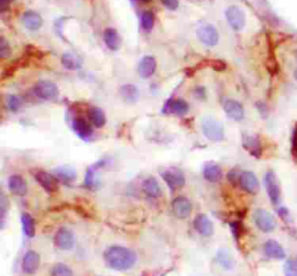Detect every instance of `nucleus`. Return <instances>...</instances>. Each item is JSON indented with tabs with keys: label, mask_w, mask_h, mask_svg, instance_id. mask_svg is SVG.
<instances>
[{
	"label": "nucleus",
	"mask_w": 297,
	"mask_h": 276,
	"mask_svg": "<svg viewBox=\"0 0 297 276\" xmlns=\"http://www.w3.org/2000/svg\"><path fill=\"white\" fill-rule=\"evenodd\" d=\"M253 220L255 225L258 226L260 231L270 233L274 231L276 223L272 213H270L265 209H257L253 213Z\"/></svg>",
	"instance_id": "obj_3"
},
{
	"label": "nucleus",
	"mask_w": 297,
	"mask_h": 276,
	"mask_svg": "<svg viewBox=\"0 0 297 276\" xmlns=\"http://www.w3.org/2000/svg\"><path fill=\"white\" fill-rule=\"evenodd\" d=\"M51 276H73V273L64 263H57L51 269Z\"/></svg>",
	"instance_id": "obj_35"
},
{
	"label": "nucleus",
	"mask_w": 297,
	"mask_h": 276,
	"mask_svg": "<svg viewBox=\"0 0 297 276\" xmlns=\"http://www.w3.org/2000/svg\"><path fill=\"white\" fill-rule=\"evenodd\" d=\"M104 41L106 45H107L108 49H111L112 51H117L119 50L121 45V39L117 32L114 29V28H107L104 32Z\"/></svg>",
	"instance_id": "obj_27"
},
{
	"label": "nucleus",
	"mask_w": 297,
	"mask_h": 276,
	"mask_svg": "<svg viewBox=\"0 0 297 276\" xmlns=\"http://www.w3.org/2000/svg\"><path fill=\"white\" fill-rule=\"evenodd\" d=\"M34 179L38 181L40 186L42 187L46 192L48 193L58 192V189H59L58 179H57L55 175L50 174V173L39 170L34 173Z\"/></svg>",
	"instance_id": "obj_6"
},
{
	"label": "nucleus",
	"mask_w": 297,
	"mask_h": 276,
	"mask_svg": "<svg viewBox=\"0 0 297 276\" xmlns=\"http://www.w3.org/2000/svg\"><path fill=\"white\" fill-rule=\"evenodd\" d=\"M85 183L89 188H96L100 185V176L97 173V165L91 166L87 170L86 178H85Z\"/></svg>",
	"instance_id": "obj_30"
},
{
	"label": "nucleus",
	"mask_w": 297,
	"mask_h": 276,
	"mask_svg": "<svg viewBox=\"0 0 297 276\" xmlns=\"http://www.w3.org/2000/svg\"><path fill=\"white\" fill-rule=\"evenodd\" d=\"M162 179L171 189H179L184 186L186 182L185 175L182 171L176 167L168 168L164 173H162Z\"/></svg>",
	"instance_id": "obj_8"
},
{
	"label": "nucleus",
	"mask_w": 297,
	"mask_h": 276,
	"mask_svg": "<svg viewBox=\"0 0 297 276\" xmlns=\"http://www.w3.org/2000/svg\"><path fill=\"white\" fill-rule=\"evenodd\" d=\"M8 189L16 196H24L28 192L27 182L21 175H12L8 179Z\"/></svg>",
	"instance_id": "obj_21"
},
{
	"label": "nucleus",
	"mask_w": 297,
	"mask_h": 276,
	"mask_svg": "<svg viewBox=\"0 0 297 276\" xmlns=\"http://www.w3.org/2000/svg\"><path fill=\"white\" fill-rule=\"evenodd\" d=\"M172 210L173 213L178 218H181V220H185V218L189 217L190 213H192V203L185 196H178L172 202Z\"/></svg>",
	"instance_id": "obj_11"
},
{
	"label": "nucleus",
	"mask_w": 297,
	"mask_h": 276,
	"mask_svg": "<svg viewBox=\"0 0 297 276\" xmlns=\"http://www.w3.org/2000/svg\"><path fill=\"white\" fill-rule=\"evenodd\" d=\"M72 130L75 131L76 135L78 136L79 138L84 139V141H88V139L93 136L92 127L89 126L88 123L81 117H77V118L73 119Z\"/></svg>",
	"instance_id": "obj_18"
},
{
	"label": "nucleus",
	"mask_w": 297,
	"mask_h": 276,
	"mask_svg": "<svg viewBox=\"0 0 297 276\" xmlns=\"http://www.w3.org/2000/svg\"><path fill=\"white\" fill-rule=\"evenodd\" d=\"M225 15L227 19V22H229L230 27L233 28L234 30L239 32L243 29L244 26H245V22H246L245 13H244V11L241 7H238L236 5L230 6L226 10Z\"/></svg>",
	"instance_id": "obj_7"
},
{
	"label": "nucleus",
	"mask_w": 297,
	"mask_h": 276,
	"mask_svg": "<svg viewBox=\"0 0 297 276\" xmlns=\"http://www.w3.org/2000/svg\"><path fill=\"white\" fill-rule=\"evenodd\" d=\"M263 183L267 192V195L270 197L273 204H279L281 200V187H280L279 180L273 172H267L263 178Z\"/></svg>",
	"instance_id": "obj_4"
},
{
	"label": "nucleus",
	"mask_w": 297,
	"mask_h": 276,
	"mask_svg": "<svg viewBox=\"0 0 297 276\" xmlns=\"http://www.w3.org/2000/svg\"><path fill=\"white\" fill-rule=\"evenodd\" d=\"M231 231H233L236 239H238L242 232V224L239 223V222H234V223H231Z\"/></svg>",
	"instance_id": "obj_40"
},
{
	"label": "nucleus",
	"mask_w": 297,
	"mask_h": 276,
	"mask_svg": "<svg viewBox=\"0 0 297 276\" xmlns=\"http://www.w3.org/2000/svg\"><path fill=\"white\" fill-rule=\"evenodd\" d=\"M294 77H295V79L297 80V69L295 70V73H294Z\"/></svg>",
	"instance_id": "obj_44"
},
{
	"label": "nucleus",
	"mask_w": 297,
	"mask_h": 276,
	"mask_svg": "<svg viewBox=\"0 0 297 276\" xmlns=\"http://www.w3.org/2000/svg\"><path fill=\"white\" fill-rule=\"evenodd\" d=\"M157 69V62L153 58L152 56H145L141 59L140 63H138L137 72L142 78H150L153 76V73L156 72Z\"/></svg>",
	"instance_id": "obj_17"
},
{
	"label": "nucleus",
	"mask_w": 297,
	"mask_h": 276,
	"mask_svg": "<svg viewBox=\"0 0 297 276\" xmlns=\"http://www.w3.org/2000/svg\"><path fill=\"white\" fill-rule=\"evenodd\" d=\"M22 22L28 30L36 32L42 26L43 20L41 18V15L36 13V12L28 11L22 16Z\"/></svg>",
	"instance_id": "obj_24"
},
{
	"label": "nucleus",
	"mask_w": 297,
	"mask_h": 276,
	"mask_svg": "<svg viewBox=\"0 0 297 276\" xmlns=\"http://www.w3.org/2000/svg\"><path fill=\"white\" fill-rule=\"evenodd\" d=\"M21 222H22V229L24 234L28 238H32L35 236V221L29 213H23L21 216Z\"/></svg>",
	"instance_id": "obj_31"
},
{
	"label": "nucleus",
	"mask_w": 297,
	"mask_h": 276,
	"mask_svg": "<svg viewBox=\"0 0 297 276\" xmlns=\"http://www.w3.org/2000/svg\"><path fill=\"white\" fill-rule=\"evenodd\" d=\"M54 174L57 179L67 183H71L77 179L76 170L72 166H69V165H64V166L55 168Z\"/></svg>",
	"instance_id": "obj_25"
},
{
	"label": "nucleus",
	"mask_w": 297,
	"mask_h": 276,
	"mask_svg": "<svg viewBox=\"0 0 297 276\" xmlns=\"http://www.w3.org/2000/svg\"><path fill=\"white\" fill-rule=\"evenodd\" d=\"M141 26L145 32H150L154 26V15L152 12L146 11L141 16Z\"/></svg>",
	"instance_id": "obj_33"
},
{
	"label": "nucleus",
	"mask_w": 297,
	"mask_h": 276,
	"mask_svg": "<svg viewBox=\"0 0 297 276\" xmlns=\"http://www.w3.org/2000/svg\"><path fill=\"white\" fill-rule=\"evenodd\" d=\"M22 100L21 98H19L18 96H14V94H12L7 98V106H8V109L12 110V112H19L20 109L22 108Z\"/></svg>",
	"instance_id": "obj_34"
},
{
	"label": "nucleus",
	"mask_w": 297,
	"mask_h": 276,
	"mask_svg": "<svg viewBox=\"0 0 297 276\" xmlns=\"http://www.w3.org/2000/svg\"><path fill=\"white\" fill-rule=\"evenodd\" d=\"M291 146H292V154L297 156V125L294 128V131H292Z\"/></svg>",
	"instance_id": "obj_42"
},
{
	"label": "nucleus",
	"mask_w": 297,
	"mask_h": 276,
	"mask_svg": "<svg viewBox=\"0 0 297 276\" xmlns=\"http://www.w3.org/2000/svg\"><path fill=\"white\" fill-rule=\"evenodd\" d=\"M12 0H0V8L4 11L5 10V7H7L8 4H10Z\"/></svg>",
	"instance_id": "obj_43"
},
{
	"label": "nucleus",
	"mask_w": 297,
	"mask_h": 276,
	"mask_svg": "<svg viewBox=\"0 0 297 276\" xmlns=\"http://www.w3.org/2000/svg\"><path fill=\"white\" fill-rule=\"evenodd\" d=\"M241 174L242 172H239L237 168H234V170H231L229 172V174H227V179H229L230 182L233 183H239V178H241Z\"/></svg>",
	"instance_id": "obj_39"
},
{
	"label": "nucleus",
	"mask_w": 297,
	"mask_h": 276,
	"mask_svg": "<svg viewBox=\"0 0 297 276\" xmlns=\"http://www.w3.org/2000/svg\"><path fill=\"white\" fill-rule=\"evenodd\" d=\"M194 228L202 237H211L214 234V224L208 216L197 215L194 220Z\"/></svg>",
	"instance_id": "obj_16"
},
{
	"label": "nucleus",
	"mask_w": 297,
	"mask_h": 276,
	"mask_svg": "<svg viewBox=\"0 0 297 276\" xmlns=\"http://www.w3.org/2000/svg\"><path fill=\"white\" fill-rule=\"evenodd\" d=\"M283 273L286 276H297V261L288 260L283 266Z\"/></svg>",
	"instance_id": "obj_36"
},
{
	"label": "nucleus",
	"mask_w": 297,
	"mask_h": 276,
	"mask_svg": "<svg viewBox=\"0 0 297 276\" xmlns=\"http://www.w3.org/2000/svg\"><path fill=\"white\" fill-rule=\"evenodd\" d=\"M188 110H189L188 102L182 100V99H170V100L166 101L162 112L165 114H173L181 116V115L188 113Z\"/></svg>",
	"instance_id": "obj_15"
},
{
	"label": "nucleus",
	"mask_w": 297,
	"mask_h": 276,
	"mask_svg": "<svg viewBox=\"0 0 297 276\" xmlns=\"http://www.w3.org/2000/svg\"><path fill=\"white\" fill-rule=\"evenodd\" d=\"M239 186L250 194H257L260 188L258 178L253 172L250 171L242 172L241 178H239Z\"/></svg>",
	"instance_id": "obj_13"
},
{
	"label": "nucleus",
	"mask_w": 297,
	"mask_h": 276,
	"mask_svg": "<svg viewBox=\"0 0 297 276\" xmlns=\"http://www.w3.org/2000/svg\"><path fill=\"white\" fill-rule=\"evenodd\" d=\"M40 267V254L35 251L29 250L24 253L22 259V270L24 274L32 275L38 271Z\"/></svg>",
	"instance_id": "obj_14"
},
{
	"label": "nucleus",
	"mask_w": 297,
	"mask_h": 276,
	"mask_svg": "<svg viewBox=\"0 0 297 276\" xmlns=\"http://www.w3.org/2000/svg\"><path fill=\"white\" fill-rule=\"evenodd\" d=\"M263 252H265L266 257L276 259V260H283L286 258L283 247L275 240H267L263 245Z\"/></svg>",
	"instance_id": "obj_22"
},
{
	"label": "nucleus",
	"mask_w": 297,
	"mask_h": 276,
	"mask_svg": "<svg viewBox=\"0 0 297 276\" xmlns=\"http://www.w3.org/2000/svg\"><path fill=\"white\" fill-rule=\"evenodd\" d=\"M55 245L60 250H71L75 246V234L67 228H60L55 234Z\"/></svg>",
	"instance_id": "obj_10"
},
{
	"label": "nucleus",
	"mask_w": 297,
	"mask_h": 276,
	"mask_svg": "<svg viewBox=\"0 0 297 276\" xmlns=\"http://www.w3.org/2000/svg\"><path fill=\"white\" fill-rule=\"evenodd\" d=\"M62 63L69 70H79L83 65V60L72 52H67L62 56Z\"/></svg>",
	"instance_id": "obj_28"
},
{
	"label": "nucleus",
	"mask_w": 297,
	"mask_h": 276,
	"mask_svg": "<svg viewBox=\"0 0 297 276\" xmlns=\"http://www.w3.org/2000/svg\"><path fill=\"white\" fill-rule=\"evenodd\" d=\"M105 262L109 268L117 271H123L133 268L136 263V253L128 247L114 245L109 246L104 253Z\"/></svg>",
	"instance_id": "obj_1"
},
{
	"label": "nucleus",
	"mask_w": 297,
	"mask_h": 276,
	"mask_svg": "<svg viewBox=\"0 0 297 276\" xmlns=\"http://www.w3.org/2000/svg\"><path fill=\"white\" fill-rule=\"evenodd\" d=\"M141 2L142 3H150V2H151V0H141Z\"/></svg>",
	"instance_id": "obj_45"
},
{
	"label": "nucleus",
	"mask_w": 297,
	"mask_h": 276,
	"mask_svg": "<svg viewBox=\"0 0 297 276\" xmlns=\"http://www.w3.org/2000/svg\"><path fill=\"white\" fill-rule=\"evenodd\" d=\"M223 108H224V112L226 113L227 116L236 122L242 121L244 116H245L243 105L237 100H234V99H226L223 102Z\"/></svg>",
	"instance_id": "obj_12"
},
{
	"label": "nucleus",
	"mask_w": 297,
	"mask_h": 276,
	"mask_svg": "<svg viewBox=\"0 0 297 276\" xmlns=\"http://www.w3.org/2000/svg\"><path fill=\"white\" fill-rule=\"evenodd\" d=\"M11 56V48L5 38H0V57L8 58Z\"/></svg>",
	"instance_id": "obj_37"
},
{
	"label": "nucleus",
	"mask_w": 297,
	"mask_h": 276,
	"mask_svg": "<svg viewBox=\"0 0 297 276\" xmlns=\"http://www.w3.org/2000/svg\"><path fill=\"white\" fill-rule=\"evenodd\" d=\"M34 93L42 100H54L58 97V87L54 82L48 80H41L34 86Z\"/></svg>",
	"instance_id": "obj_5"
},
{
	"label": "nucleus",
	"mask_w": 297,
	"mask_h": 276,
	"mask_svg": "<svg viewBox=\"0 0 297 276\" xmlns=\"http://www.w3.org/2000/svg\"><path fill=\"white\" fill-rule=\"evenodd\" d=\"M197 38L205 45L214 47L218 43L219 34L216 28L211 24H205L197 29Z\"/></svg>",
	"instance_id": "obj_9"
},
{
	"label": "nucleus",
	"mask_w": 297,
	"mask_h": 276,
	"mask_svg": "<svg viewBox=\"0 0 297 276\" xmlns=\"http://www.w3.org/2000/svg\"><path fill=\"white\" fill-rule=\"evenodd\" d=\"M203 178L208 182L217 183L223 179V171L216 163H207L203 167Z\"/></svg>",
	"instance_id": "obj_20"
},
{
	"label": "nucleus",
	"mask_w": 297,
	"mask_h": 276,
	"mask_svg": "<svg viewBox=\"0 0 297 276\" xmlns=\"http://www.w3.org/2000/svg\"><path fill=\"white\" fill-rule=\"evenodd\" d=\"M243 146L251 156L253 157H260L262 155V145L258 137L252 135H244Z\"/></svg>",
	"instance_id": "obj_19"
},
{
	"label": "nucleus",
	"mask_w": 297,
	"mask_h": 276,
	"mask_svg": "<svg viewBox=\"0 0 297 276\" xmlns=\"http://www.w3.org/2000/svg\"><path fill=\"white\" fill-rule=\"evenodd\" d=\"M142 191L144 194L152 199H158L162 195V189L158 181L154 178H148L143 181L142 183Z\"/></svg>",
	"instance_id": "obj_23"
},
{
	"label": "nucleus",
	"mask_w": 297,
	"mask_h": 276,
	"mask_svg": "<svg viewBox=\"0 0 297 276\" xmlns=\"http://www.w3.org/2000/svg\"><path fill=\"white\" fill-rule=\"evenodd\" d=\"M216 261L225 270H231L235 267V258L227 249H219L217 251Z\"/></svg>",
	"instance_id": "obj_26"
},
{
	"label": "nucleus",
	"mask_w": 297,
	"mask_h": 276,
	"mask_svg": "<svg viewBox=\"0 0 297 276\" xmlns=\"http://www.w3.org/2000/svg\"><path fill=\"white\" fill-rule=\"evenodd\" d=\"M120 92L124 100L128 102H135L138 98V89L134 85L122 86Z\"/></svg>",
	"instance_id": "obj_32"
},
{
	"label": "nucleus",
	"mask_w": 297,
	"mask_h": 276,
	"mask_svg": "<svg viewBox=\"0 0 297 276\" xmlns=\"http://www.w3.org/2000/svg\"><path fill=\"white\" fill-rule=\"evenodd\" d=\"M201 129L206 138L211 142H221L224 139V127L217 119L206 116L201 119Z\"/></svg>",
	"instance_id": "obj_2"
},
{
	"label": "nucleus",
	"mask_w": 297,
	"mask_h": 276,
	"mask_svg": "<svg viewBox=\"0 0 297 276\" xmlns=\"http://www.w3.org/2000/svg\"><path fill=\"white\" fill-rule=\"evenodd\" d=\"M88 116H89V119H91V122L96 128H101L105 126V123H106L105 113L100 108H97V107H92V108H89Z\"/></svg>",
	"instance_id": "obj_29"
},
{
	"label": "nucleus",
	"mask_w": 297,
	"mask_h": 276,
	"mask_svg": "<svg viewBox=\"0 0 297 276\" xmlns=\"http://www.w3.org/2000/svg\"><path fill=\"white\" fill-rule=\"evenodd\" d=\"M295 56H296V59H297V51L295 52Z\"/></svg>",
	"instance_id": "obj_46"
},
{
	"label": "nucleus",
	"mask_w": 297,
	"mask_h": 276,
	"mask_svg": "<svg viewBox=\"0 0 297 276\" xmlns=\"http://www.w3.org/2000/svg\"><path fill=\"white\" fill-rule=\"evenodd\" d=\"M207 62H208V64L210 65V67L214 70H216V71H224V70L226 69V64L223 60L215 59V60H207Z\"/></svg>",
	"instance_id": "obj_38"
},
{
	"label": "nucleus",
	"mask_w": 297,
	"mask_h": 276,
	"mask_svg": "<svg viewBox=\"0 0 297 276\" xmlns=\"http://www.w3.org/2000/svg\"><path fill=\"white\" fill-rule=\"evenodd\" d=\"M166 8H169L171 11L177 10L179 6V0H161Z\"/></svg>",
	"instance_id": "obj_41"
}]
</instances>
